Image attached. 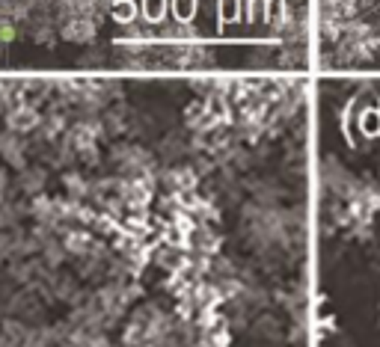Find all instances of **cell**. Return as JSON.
I'll return each mask as SVG.
<instances>
[{"label": "cell", "instance_id": "obj_1", "mask_svg": "<svg viewBox=\"0 0 380 347\" xmlns=\"http://www.w3.org/2000/svg\"><path fill=\"white\" fill-rule=\"evenodd\" d=\"M0 155H3L12 166H21L24 163V140H21V134H15V131L0 134Z\"/></svg>", "mask_w": 380, "mask_h": 347}, {"label": "cell", "instance_id": "obj_2", "mask_svg": "<svg viewBox=\"0 0 380 347\" xmlns=\"http://www.w3.org/2000/svg\"><path fill=\"white\" fill-rule=\"evenodd\" d=\"M63 36L68 42H89L95 36V21L93 18H72V21H66Z\"/></svg>", "mask_w": 380, "mask_h": 347}, {"label": "cell", "instance_id": "obj_3", "mask_svg": "<svg viewBox=\"0 0 380 347\" xmlns=\"http://www.w3.org/2000/svg\"><path fill=\"white\" fill-rule=\"evenodd\" d=\"M9 131H15V134H24V131H30V128H36L39 125V113L33 110V107H15L12 113H9Z\"/></svg>", "mask_w": 380, "mask_h": 347}, {"label": "cell", "instance_id": "obj_4", "mask_svg": "<svg viewBox=\"0 0 380 347\" xmlns=\"http://www.w3.org/2000/svg\"><path fill=\"white\" fill-rule=\"evenodd\" d=\"M63 9H66V15H72V18H93L95 0H63Z\"/></svg>", "mask_w": 380, "mask_h": 347}, {"label": "cell", "instance_id": "obj_5", "mask_svg": "<svg viewBox=\"0 0 380 347\" xmlns=\"http://www.w3.org/2000/svg\"><path fill=\"white\" fill-rule=\"evenodd\" d=\"M89 244H93V237L86 232H75V235L66 237V250H72L77 255H89Z\"/></svg>", "mask_w": 380, "mask_h": 347}, {"label": "cell", "instance_id": "obj_6", "mask_svg": "<svg viewBox=\"0 0 380 347\" xmlns=\"http://www.w3.org/2000/svg\"><path fill=\"white\" fill-rule=\"evenodd\" d=\"M42 184H45L42 170H27V172H21V187H24L27 193H39V190H42Z\"/></svg>", "mask_w": 380, "mask_h": 347}, {"label": "cell", "instance_id": "obj_7", "mask_svg": "<svg viewBox=\"0 0 380 347\" xmlns=\"http://www.w3.org/2000/svg\"><path fill=\"white\" fill-rule=\"evenodd\" d=\"M63 250H66V246H59L57 241H45L42 244V255H45V261L51 267H57L59 261H63Z\"/></svg>", "mask_w": 380, "mask_h": 347}]
</instances>
